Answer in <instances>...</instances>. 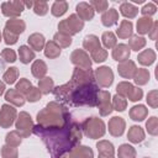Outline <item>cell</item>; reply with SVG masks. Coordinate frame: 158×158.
Wrapping results in <instances>:
<instances>
[{
	"label": "cell",
	"instance_id": "7402d4cb",
	"mask_svg": "<svg viewBox=\"0 0 158 158\" xmlns=\"http://www.w3.org/2000/svg\"><path fill=\"white\" fill-rule=\"evenodd\" d=\"M117 21H118V14H117V11H116L115 9H109V10H106V11L102 14V16H101V22H102V25L106 26V27H110V26L115 25Z\"/></svg>",
	"mask_w": 158,
	"mask_h": 158
},
{
	"label": "cell",
	"instance_id": "c3c4849f",
	"mask_svg": "<svg viewBox=\"0 0 158 158\" xmlns=\"http://www.w3.org/2000/svg\"><path fill=\"white\" fill-rule=\"evenodd\" d=\"M1 156L2 158H17V149L16 147H10L5 144L1 147Z\"/></svg>",
	"mask_w": 158,
	"mask_h": 158
},
{
	"label": "cell",
	"instance_id": "9a60e30c",
	"mask_svg": "<svg viewBox=\"0 0 158 158\" xmlns=\"http://www.w3.org/2000/svg\"><path fill=\"white\" fill-rule=\"evenodd\" d=\"M96 148L99 152V158H112L114 157V146L109 141H99L96 143Z\"/></svg>",
	"mask_w": 158,
	"mask_h": 158
},
{
	"label": "cell",
	"instance_id": "5bb4252c",
	"mask_svg": "<svg viewBox=\"0 0 158 158\" xmlns=\"http://www.w3.org/2000/svg\"><path fill=\"white\" fill-rule=\"evenodd\" d=\"M130 54H131V49L128 48L127 44H123V43L116 44L112 49V58L117 62L127 60L130 58Z\"/></svg>",
	"mask_w": 158,
	"mask_h": 158
},
{
	"label": "cell",
	"instance_id": "f35d334b",
	"mask_svg": "<svg viewBox=\"0 0 158 158\" xmlns=\"http://www.w3.org/2000/svg\"><path fill=\"white\" fill-rule=\"evenodd\" d=\"M17 77H19V70H17V68H16V67H11V68H9V69L4 73L2 79H4V81H5L6 84H14V83L16 81Z\"/></svg>",
	"mask_w": 158,
	"mask_h": 158
},
{
	"label": "cell",
	"instance_id": "4dcf8cb0",
	"mask_svg": "<svg viewBox=\"0 0 158 158\" xmlns=\"http://www.w3.org/2000/svg\"><path fill=\"white\" fill-rule=\"evenodd\" d=\"M144 46H146V38L142 37V36L135 35V36H131L130 40H128V48L130 49H133V51H137L138 52Z\"/></svg>",
	"mask_w": 158,
	"mask_h": 158
},
{
	"label": "cell",
	"instance_id": "f1b7e54d",
	"mask_svg": "<svg viewBox=\"0 0 158 158\" xmlns=\"http://www.w3.org/2000/svg\"><path fill=\"white\" fill-rule=\"evenodd\" d=\"M137 59L142 65H151L156 59V53L148 48V49H144L143 52H141L138 54Z\"/></svg>",
	"mask_w": 158,
	"mask_h": 158
},
{
	"label": "cell",
	"instance_id": "5b68a950",
	"mask_svg": "<svg viewBox=\"0 0 158 158\" xmlns=\"http://www.w3.org/2000/svg\"><path fill=\"white\" fill-rule=\"evenodd\" d=\"M84 27V21L81 19H79L78 15L73 14L70 15L68 19L65 20H62L59 23H58V30L60 33H64L67 36H73L78 32H80Z\"/></svg>",
	"mask_w": 158,
	"mask_h": 158
},
{
	"label": "cell",
	"instance_id": "ffe728a7",
	"mask_svg": "<svg viewBox=\"0 0 158 158\" xmlns=\"http://www.w3.org/2000/svg\"><path fill=\"white\" fill-rule=\"evenodd\" d=\"M127 138L130 142L132 143H141L144 139V131L142 130V127L139 126H132L128 130L127 133Z\"/></svg>",
	"mask_w": 158,
	"mask_h": 158
},
{
	"label": "cell",
	"instance_id": "cb8c5ba5",
	"mask_svg": "<svg viewBox=\"0 0 158 158\" xmlns=\"http://www.w3.org/2000/svg\"><path fill=\"white\" fill-rule=\"evenodd\" d=\"M31 72H32L33 77H36L37 79H42V78H44V75L47 73V65L43 60L36 59L31 67Z\"/></svg>",
	"mask_w": 158,
	"mask_h": 158
},
{
	"label": "cell",
	"instance_id": "44dd1931",
	"mask_svg": "<svg viewBox=\"0 0 158 158\" xmlns=\"http://www.w3.org/2000/svg\"><path fill=\"white\" fill-rule=\"evenodd\" d=\"M69 154L73 157V158H94V154H93V151L86 147V146H80L78 144L75 148H73Z\"/></svg>",
	"mask_w": 158,
	"mask_h": 158
},
{
	"label": "cell",
	"instance_id": "f5cc1de1",
	"mask_svg": "<svg viewBox=\"0 0 158 158\" xmlns=\"http://www.w3.org/2000/svg\"><path fill=\"white\" fill-rule=\"evenodd\" d=\"M142 95H143L142 89H139V88H135V86H133V88L131 89L130 94L127 95V98H128L131 101H138V100L142 99Z\"/></svg>",
	"mask_w": 158,
	"mask_h": 158
},
{
	"label": "cell",
	"instance_id": "d6986e66",
	"mask_svg": "<svg viewBox=\"0 0 158 158\" xmlns=\"http://www.w3.org/2000/svg\"><path fill=\"white\" fill-rule=\"evenodd\" d=\"M31 49H35V51H42L44 44H46V41H44V37L43 35L41 33H32L28 40H27Z\"/></svg>",
	"mask_w": 158,
	"mask_h": 158
},
{
	"label": "cell",
	"instance_id": "4fadbf2b",
	"mask_svg": "<svg viewBox=\"0 0 158 158\" xmlns=\"http://www.w3.org/2000/svg\"><path fill=\"white\" fill-rule=\"evenodd\" d=\"M125 126H126L125 120L122 117L115 116L109 121V132L114 137H120L125 131Z\"/></svg>",
	"mask_w": 158,
	"mask_h": 158
},
{
	"label": "cell",
	"instance_id": "f907efd6",
	"mask_svg": "<svg viewBox=\"0 0 158 158\" xmlns=\"http://www.w3.org/2000/svg\"><path fill=\"white\" fill-rule=\"evenodd\" d=\"M91 5V7L94 9V11H98V12H104L105 10H107V6H109V2L105 1V0H94V1H90L89 2Z\"/></svg>",
	"mask_w": 158,
	"mask_h": 158
},
{
	"label": "cell",
	"instance_id": "ba28073f",
	"mask_svg": "<svg viewBox=\"0 0 158 158\" xmlns=\"http://www.w3.org/2000/svg\"><path fill=\"white\" fill-rule=\"evenodd\" d=\"M95 80L102 88H109L114 81V73L110 67H100L94 73Z\"/></svg>",
	"mask_w": 158,
	"mask_h": 158
},
{
	"label": "cell",
	"instance_id": "e0dca14e",
	"mask_svg": "<svg viewBox=\"0 0 158 158\" xmlns=\"http://www.w3.org/2000/svg\"><path fill=\"white\" fill-rule=\"evenodd\" d=\"M5 28L9 30L10 32L15 33L16 36H19L20 33H22L26 28V23L20 20V19H11V20H7L6 21V25H5Z\"/></svg>",
	"mask_w": 158,
	"mask_h": 158
},
{
	"label": "cell",
	"instance_id": "bcb514c9",
	"mask_svg": "<svg viewBox=\"0 0 158 158\" xmlns=\"http://www.w3.org/2000/svg\"><path fill=\"white\" fill-rule=\"evenodd\" d=\"M32 88V84L26 79V78H22V79H20V81L16 84V90L19 91V93H21L22 95H26L27 94V91L30 90Z\"/></svg>",
	"mask_w": 158,
	"mask_h": 158
},
{
	"label": "cell",
	"instance_id": "7a4b0ae2",
	"mask_svg": "<svg viewBox=\"0 0 158 158\" xmlns=\"http://www.w3.org/2000/svg\"><path fill=\"white\" fill-rule=\"evenodd\" d=\"M99 86L96 81L75 85L68 81L60 86L53 89L54 98L69 106H96Z\"/></svg>",
	"mask_w": 158,
	"mask_h": 158
},
{
	"label": "cell",
	"instance_id": "816d5d0a",
	"mask_svg": "<svg viewBox=\"0 0 158 158\" xmlns=\"http://www.w3.org/2000/svg\"><path fill=\"white\" fill-rule=\"evenodd\" d=\"M156 11H157V7H156V5H154L153 2H148V4H146V5L141 9V12H142V15H143L144 17H149V16L154 15Z\"/></svg>",
	"mask_w": 158,
	"mask_h": 158
},
{
	"label": "cell",
	"instance_id": "1f68e13d",
	"mask_svg": "<svg viewBox=\"0 0 158 158\" xmlns=\"http://www.w3.org/2000/svg\"><path fill=\"white\" fill-rule=\"evenodd\" d=\"M44 54H46V57L54 59V58L59 57V54H60V48H59L53 41H49V42H47V43L44 44Z\"/></svg>",
	"mask_w": 158,
	"mask_h": 158
},
{
	"label": "cell",
	"instance_id": "484cf974",
	"mask_svg": "<svg viewBox=\"0 0 158 158\" xmlns=\"http://www.w3.org/2000/svg\"><path fill=\"white\" fill-rule=\"evenodd\" d=\"M19 57H20V60H21V63H23V64H28L32 59H35V52L30 48V47H27V46H21L20 48H19Z\"/></svg>",
	"mask_w": 158,
	"mask_h": 158
},
{
	"label": "cell",
	"instance_id": "7c38bea8",
	"mask_svg": "<svg viewBox=\"0 0 158 158\" xmlns=\"http://www.w3.org/2000/svg\"><path fill=\"white\" fill-rule=\"evenodd\" d=\"M117 70H118V74L126 79H132L135 77V73L137 70L136 68V64L133 60H125V62H121L117 67Z\"/></svg>",
	"mask_w": 158,
	"mask_h": 158
},
{
	"label": "cell",
	"instance_id": "ac0fdd59",
	"mask_svg": "<svg viewBox=\"0 0 158 158\" xmlns=\"http://www.w3.org/2000/svg\"><path fill=\"white\" fill-rule=\"evenodd\" d=\"M5 99L15 106H22L25 104V100H26L25 96L21 93H19L16 89H9L5 94Z\"/></svg>",
	"mask_w": 158,
	"mask_h": 158
},
{
	"label": "cell",
	"instance_id": "277c9868",
	"mask_svg": "<svg viewBox=\"0 0 158 158\" xmlns=\"http://www.w3.org/2000/svg\"><path fill=\"white\" fill-rule=\"evenodd\" d=\"M80 126H81V131L84 132V135L88 136L89 138L95 139L105 135V123L102 122V120L98 117L86 118Z\"/></svg>",
	"mask_w": 158,
	"mask_h": 158
},
{
	"label": "cell",
	"instance_id": "4316f807",
	"mask_svg": "<svg viewBox=\"0 0 158 158\" xmlns=\"http://www.w3.org/2000/svg\"><path fill=\"white\" fill-rule=\"evenodd\" d=\"M120 12L125 16V17H128V19H133L137 16L138 14V9L132 5L131 2H122L120 5Z\"/></svg>",
	"mask_w": 158,
	"mask_h": 158
},
{
	"label": "cell",
	"instance_id": "8fae6325",
	"mask_svg": "<svg viewBox=\"0 0 158 158\" xmlns=\"http://www.w3.org/2000/svg\"><path fill=\"white\" fill-rule=\"evenodd\" d=\"M70 60L74 65H77V68H81V69H89L91 67V60L90 57L86 54L85 51L83 49H75L72 56H70Z\"/></svg>",
	"mask_w": 158,
	"mask_h": 158
},
{
	"label": "cell",
	"instance_id": "6f0895ef",
	"mask_svg": "<svg viewBox=\"0 0 158 158\" xmlns=\"http://www.w3.org/2000/svg\"><path fill=\"white\" fill-rule=\"evenodd\" d=\"M23 2V6L26 7H33V1H22Z\"/></svg>",
	"mask_w": 158,
	"mask_h": 158
},
{
	"label": "cell",
	"instance_id": "3957f363",
	"mask_svg": "<svg viewBox=\"0 0 158 158\" xmlns=\"http://www.w3.org/2000/svg\"><path fill=\"white\" fill-rule=\"evenodd\" d=\"M72 118L68 109L57 101L47 104V106L37 114V125L51 127V126H63Z\"/></svg>",
	"mask_w": 158,
	"mask_h": 158
},
{
	"label": "cell",
	"instance_id": "74e56055",
	"mask_svg": "<svg viewBox=\"0 0 158 158\" xmlns=\"http://www.w3.org/2000/svg\"><path fill=\"white\" fill-rule=\"evenodd\" d=\"M21 141H22V137L20 136V133L17 131H11L5 137V142L10 147H17L21 143Z\"/></svg>",
	"mask_w": 158,
	"mask_h": 158
},
{
	"label": "cell",
	"instance_id": "e575fe53",
	"mask_svg": "<svg viewBox=\"0 0 158 158\" xmlns=\"http://www.w3.org/2000/svg\"><path fill=\"white\" fill-rule=\"evenodd\" d=\"M133 80L137 85H144L148 83L149 80V73L147 69H143V68H139L136 70L135 73V77H133Z\"/></svg>",
	"mask_w": 158,
	"mask_h": 158
},
{
	"label": "cell",
	"instance_id": "8d00e7d4",
	"mask_svg": "<svg viewBox=\"0 0 158 158\" xmlns=\"http://www.w3.org/2000/svg\"><path fill=\"white\" fill-rule=\"evenodd\" d=\"M67 10H68V4H67L65 1H56V2H53V5H52L51 12H52L53 16L59 17V16L64 15V14L67 12Z\"/></svg>",
	"mask_w": 158,
	"mask_h": 158
},
{
	"label": "cell",
	"instance_id": "603a6c76",
	"mask_svg": "<svg viewBox=\"0 0 158 158\" xmlns=\"http://www.w3.org/2000/svg\"><path fill=\"white\" fill-rule=\"evenodd\" d=\"M132 31H133V26L132 22L128 20H122L120 23V27L117 28L116 33L120 38H128L132 36Z\"/></svg>",
	"mask_w": 158,
	"mask_h": 158
},
{
	"label": "cell",
	"instance_id": "9c48e42d",
	"mask_svg": "<svg viewBox=\"0 0 158 158\" xmlns=\"http://www.w3.org/2000/svg\"><path fill=\"white\" fill-rule=\"evenodd\" d=\"M16 109L7 105V104H4L0 109V126L2 128H9L12 123H14V120L16 118Z\"/></svg>",
	"mask_w": 158,
	"mask_h": 158
},
{
	"label": "cell",
	"instance_id": "ee69618b",
	"mask_svg": "<svg viewBox=\"0 0 158 158\" xmlns=\"http://www.w3.org/2000/svg\"><path fill=\"white\" fill-rule=\"evenodd\" d=\"M146 127L148 133H151L152 136H156L158 133V118L156 116H152L151 118H148V121L146 122Z\"/></svg>",
	"mask_w": 158,
	"mask_h": 158
},
{
	"label": "cell",
	"instance_id": "7bdbcfd3",
	"mask_svg": "<svg viewBox=\"0 0 158 158\" xmlns=\"http://www.w3.org/2000/svg\"><path fill=\"white\" fill-rule=\"evenodd\" d=\"M41 95H42V94H41L40 89L32 86V88L27 91V94L25 95V99H26L27 101H30V102H36V101H38V100L41 99Z\"/></svg>",
	"mask_w": 158,
	"mask_h": 158
},
{
	"label": "cell",
	"instance_id": "60d3db41",
	"mask_svg": "<svg viewBox=\"0 0 158 158\" xmlns=\"http://www.w3.org/2000/svg\"><path fill=\"white\" fill-rule=\"evenodd\" d=\"M133 88V85L128 81H121L117 86H116V91H117V95L122 96V98H127V95L130 94L131 89Z\"/></svg>",
	"mask_w": 158,
	"mask_h": 158
},
{
	"label": "cell",
	"instance_id": "f546056e",
	"mask_svg": "<svg viewBox=\"0 0 158 158\" xmlns=\"http://www.w3.org/2000/svg\"><path fill=\"white\" fill-rule=\"evenodd\" d=\"M153 25V20L151 17H141L138 19L137 21V32L139 35H144V33H148L151 27Z\"/></svg>",
	"mask_w": 158,
	"mask_h": 158
},
{
	"label": "cell",
	"instance_id": "836d02e7",
	"mask_svg": "<svg viewBox=\"0 0 158 158\" xmlns=\"http://www.w3.org/2000/svg\"><path fill=\"white\" fill-rule=\"evenodd\" d=\"M53 79L49 77H44L42 79H40L38 81V89L41 91V94H49L53 90Z\"/></svg>",
	"mask_w": 158,
	"mask_h": 158
},
{
	"label": "cell",
	"instance_id": "6125c7cd",
	"mask_svg": "<svg viewBox=\"0 0 158 158\" xmlns=\"http://www.w3.org/2000/svg\"><path fill=\"white\" fill-rule=\"evenodd\" d=\"M0 40H1V33H0Z\"/></svg>",
	"mask_w": 158,
	"mask_h": 158
},
{
	"label": "cell",
	"instance_id": "f6af8a7d",
	"mask_svg": "<svg viewBox=\"0 0 158 158\" xmlns=\"http://www.w3.org/2000/svg\"><path fill=\"white\" fill-rule=\"evenodd\" d=\"M107 58V52L104 49V48H98L95 49L94 52H91V59L95 62V63H100V62H104L105 59Z\"/></svg>",
	"mask_w": 158,
	"mask_h": 158
},
{
	"label": "cell",
	"instance_id": "681fc988",
	"mask_svg": "<svg viewBox=\"0 0 158 158\" xmlns=\"http://www.w3.org/2000/svg\"><path fill=\"white\" fill-rule=\"evenodd\" d=\"M1 58L4 62H7V63H14L16 60V53L14 49H10V48H5L1 51Z\"/></svg>",
	"mask_w": 158,
	"mask_h": 158
},
{
	"label": "cell",
	"instance_id": "d6a6232c",
	"mask_svg": "<svg viewBox=\"0 0 158 158\" xmlns=\"http://www.w3.org/2000/svg\"><path fill=\"white\" fill-rule=\"evenodd\" d=\"M117 156H118V158H136V151L132 146L125 143L118 147Z\"/></svg>",
	"mask_w": 158,
	"mask_h": 158
},
{
	"label": "cell",
	"instance_id": "6da1fadb",
	"mask_svg": "<svg viewBox=\"0 0 158 158\" xmlns=\"http://www.w3.org/2000/svg\"><path fill=\"white\" fill-rule=\"evenodd\" d=\"M32 132L43 141L51 158H60L63 154L69 153L80 143L83 137L81 126L74 118H70L63 126L44 127L36 125Z\"/></svg>",
	"mask_w": 158,
	"mask_h": 158
},
{
	"label": "cell",
	"instance_id": "94428289",
	"mask_svg": "<svg viewBox=\"0 0 158 158\" xmlns=\"http://www.w3.org/2000/svg\"><path fill=\"white\" fill-rule=\"evenodd\" d=\"M60 158H73V157H72V156H70L69 153H65V154H63V156H62Z\"/></svg>",
	"mask_w": 158,
	"mask_h": 158
},
{
	"label": "cell",
	"instance_id": "2e32d148",
	"mask_svg": "<svg viewBox=\"0 0 158 158\" xmlns=\"http://www.w3.org/2000/svg\"><path fill=\"white\" fill-rule=\"evenodd\" d=\"M77 12L79 15V19H81L83 21H89L94 17V9L91 7L90 4L88 2H79L77 5Z\"/></svg>",
	"mask_w": 158,
	"mask_h": 158
},
{
	"label": "cell",
	"instance_id": "52a82bcc",
	"mask_svg": "<svg viewBox=\"0 0 158 158\" xmlns=\"http://www.w3.org/2000/svg\"><path fill=\"white\" fill-rule=\"evenodd\" d=\"M96 106L99 107V112L101 116H107L112 112L114 109H112V104H111V95L109 91L99 90Z\"/></svg>",
	"mask_w": 158,
	"mask_h": 158
},
{
	"label": "cell",
	"instance_id": "ab89813d",
	"mask_svg": "<svg viewBox=\"0 0 158 158\" xmlns=\"http://www.w3.org/2000/svg\"><path fill=\"white\" fill-rule=\"evenodd\" d=\"M101 41H102V44L106 48H114L116 46V36L110 31H106V32L102 33Z\"/></svg>",
	"mask_w": 158,
	"mask_h": 158
},
{
	"label": "cell",
	"instance_id": "7dc6e473",
	"mask_svg": "<svg viewBox=\"0 0 158 158\" xmlns=\"http://www.w3.org/2000/svg\"><path fill=\"white\" fill-rule=\"evenodd\" d=\"M33 11H35V14H37L40 16L46 15L48 11V4L46 1H35L33 2Z\"/></svg>",
	"mask_w": 158,
	"mask_h": 158
},
{
	"label": "cell",
	"instance_id": "83f0119b",
	"mask_svg": "<svg viewBox=\"0 0 158 158\" xmlns=\"http://www.w3.org/2000/svg\"><path fill=\"white\" fill-rule=\"evenodd\" d=\"M83 47H84L86 51H89V52L91 53V52H94L95 49L100 48V41H99V38H98L96 36L89 35V36H86V37L84 38Z\"/></svg>",
	"mask_w": 158,
	"mask_h": 158
},
{
	"label": "cell",
	"instance_id": "680465c9",
	"mask_svg": "<svg viewBox=\"0 0 158 158\" xmlns=\"http://www.w3.org/2000/svg\"><path fill=\"white\" fill-rule=\"evenodd\" d=\"M5 69V62L2 60V58H0V73H2Z\"/></svg>",
	"mask_w": 158,
	"mask_h": 158
},
{
	"label": "cell",
	"instance_id": "8992f818",
	"mask_svg": "<svg viewBox=\"0 0 158 158\" xmlns=\"http://www.w3.org/2000/svg\"><path fill=\"white\" fill-rule=\"evenodd\" d=\"M15 126H16V131L20 133V136H21L22 138L28 137V136L32 133V130H33L32 118H31V116H30L27 112H25V111L20 112V115H19V117H17V120H16Z\"/></svg>",
	"mask_w": 158,
	"mask_h": 158
},
{
	"label": "cell",
	"instance_id": "11a10c76",
	"mask_svg": "<svg viewBox=\"0 0 158 158\" xmlns=\"http://www.w3.org/2000/svg\"><path fill=\"white\" fill-rule=\"evenodd\" d=\"M147 102L152 107H157V105H158V93H157V90H152V91L148 93V95H147Z\"/></svg>",
	"mask_w": 158,
	"mask_h": 158
},
{
	"label": "cell",
	"instance_id": "9f6ffc18",
	"mask_svg": "<svg viewBox=\"0 0 158 158\" xmlns=\"http://www.w3.org/2000/svg\"><path fill=\"white\" fill-rule=\"evenodd\" d=\"M157 31H158V22H153V25L148 32V36L151 37V40H153V41L157 40Z\"/></svg>",
	"mask_w": 158,
	"mask_h": 158
},
{
	"label": "cell",
	"instance_id": "db71d44e",
	"mask_svg": "<svg viewBox=\"0 0 158 158\" xmlns=\"http://www.w3.org/2000/svg\"><path fill=\"white\" fill-rule=\"evenodd\" d=\"M2 36H4V40H5V43H6V44H15V43L17 42V37H19V36H16L15 33L10 32V31L6 30V28L4 30Z\"/></svg>",
	"mask_w": 158,
	"mask_h": 158
},
{
	"label": "cell",
	"instance_id": "d4e9b609",
	"mask_svg": "<svg viewBox=\"0 0 158 158\" xmlns=\"http://www.w3.org/2000/svg\"><path fill=\"white\" fill-rule=\"evenodd\" d=\"M148 114V109L144 105H136L130 110V117L133 121H142Z\"/></svg>",
	"mask_w": 158,
	"mask_h": 158
},
{
	"label": "cell",
	"instance_id": "b9f144b4",
	"mask_svg": "<svg viewBox=\"0 0 158 158\" xmlns=\"http://www.w3.org/2000/svg\"><path fill=\"white\" fill-rule=\"evenodd\" d=\"M126 105H127V101L125 98L120 96V95H115L112 98V109L116 110V111H123L126 109Z\"/></svg>",
	"mask_w": 158,
	"mask_h": 158
},
{
	"label": "cell",
	"instance_id": "30bf717a",
	"mask_svg": "<svg viewBox=\"0 0 158 158\" xmlns=\"http://www.w3.org/2000/svg\"><path fill=\"white\" fill-rule=\"evenodd\" d=\"M25 6L22 1H5L1 4V11L7 17H16L23 11Z\"/></svg>",
	"mask_w": 158,
	"mask_h": 158
},
{
	"label": "cell",
	"instance_id": "d590c367",
	"mask_svg": "<svg viewBox=\"0 0 158 158\" xmlns=\"http://www.w3.org/2000/svg\"><path fill=\"white\" fill-rule=\"evenodd\" d=\"M53 42H54L59 48H60V47L67 48V47H69V46L72 44V37H69V36H67V35H64V33L58 32V33L54 35Z\"/></svg>",
	"mask_w": 158,
	"mask_h": 158
},
{
	"label": "cell",
	"instance_id": "91938a15",
	"mask_svg": "<svg viewBox=\"0 0 158 158\" xmlns=\"http://www.w3.org/2000/svg\"><path fill=\"white\" fill-rule=\"evenodd\" d=\"M4 90H5V84L2 81H0V95L4 93Z\"/></svg>",
	"mask_w": 158,
	"mask_h": 158
}]
</instances>
